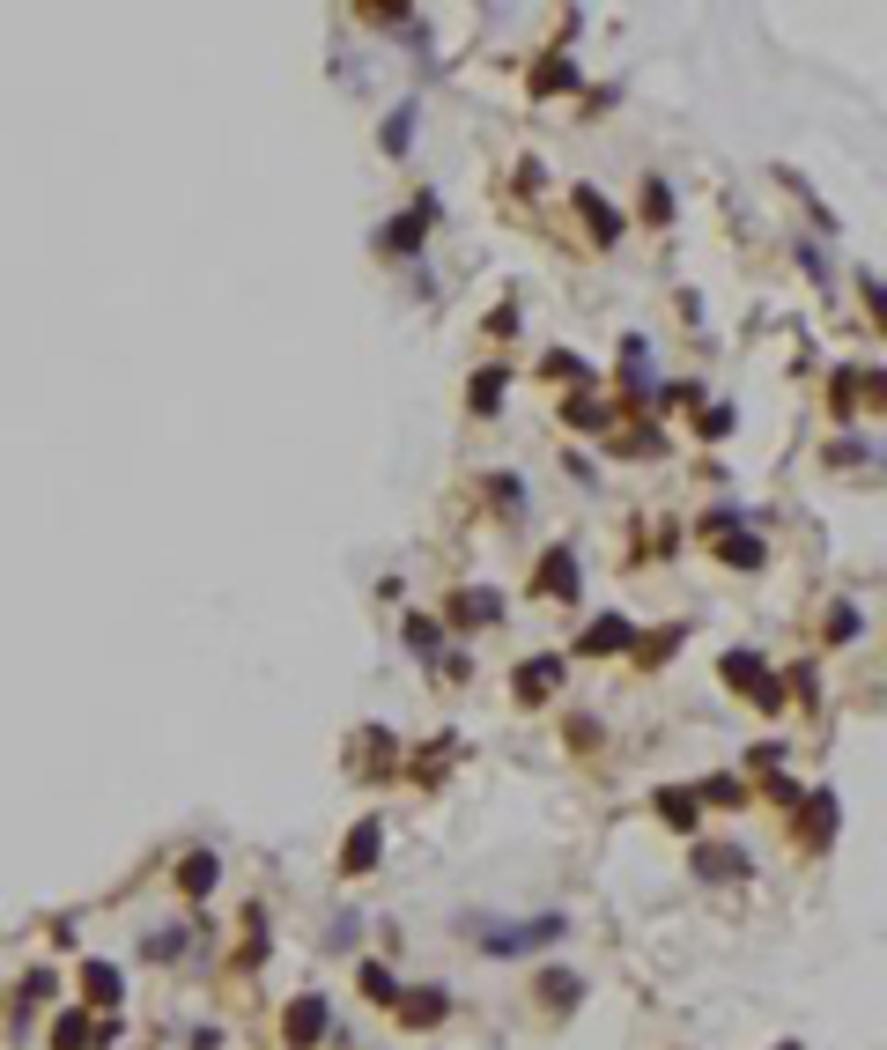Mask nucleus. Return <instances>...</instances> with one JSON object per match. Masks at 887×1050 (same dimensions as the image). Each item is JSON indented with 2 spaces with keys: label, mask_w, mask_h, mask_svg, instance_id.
I'll list each match as a JSON object with an SVG mask.
<instances>
[{
  "label": "nucleus",
  "mask_w": 887,
  "mask_h": 1050,
  "mask_svg": "<svg viewBox=\"0 0 887 1050\" xmlns=\"http://www.w3.org/2000/svg\"><path fill=\"white\" fill-rule=\"evenodd\" d=\"M562 932H570V917L547 910V917H525V925H511V932H488L481 947H488V954H525V947H555Z\"/></svg>",
  "instance_id": "f257e3e1"
},
{
  "label": "nucleus",
  "mask_w": 887,
  "mask_h": 1050,
  "mask_svg": "<svg viewBox=\"0 0 887 1050\" xmlns=\"http://www.w3.org/2000/svg\"><path fill=\"white\" fill-rule=\"evenodd\" d=\"M725 681H732V688H747V696L762 703V710H777V703H784V688L769 681V666L754 659V651H725Z\"/></svg>",
  "instance_id": "f03ea898"
},
{
  "label": "nucleus",
  "mask_w": 887,
  "mask_h": 1050,
  "mask_svg": "<svg viewBox=\"0 0 887 1050\" xmlns=\"http://www.w3.org/2000/svg\"><path fill=\"white\" fill-rule=\"evenodd\" d=\"M318 1036H326V999L304 991V999H289V1014H281V1043H289V1050H311Z\"/></svg>",
  "instance_id": "7ed1b4c3"
},
{
  "label": "nucleus",
  "mask_w": 887,
  "mask_h": 1050,
  "mask_svg": "<svg viewBox=\"0 0 887 1050\" xmlns=\"http://www.w3.org/2000/svg\"><path fill=\"white\" fill-rule=\"evenodd\" d=\"M429 222H437V200H414V208L400 215V222H392V230H385V252H414V245H422V237H429Z\"/></svg>",
  "instance_id": "20e7f679"
},
{
  "label": "nucleus",
  "mask_w": 887,
  "mask_h": 1050,
  "mask_svg": "<svg viewBox=\"0 0 887 1050\" xmlns=\"http://www.w3.org/2000/svg\"><path fill=\"white\" fill-rule=\"evenodd\" d=\"M377 843H385V821H355L348 843H341V873H370L377 866Z\"/></svg>",
  "instance_id": "39448f33"
},
{
  "label": "nucleus",
  "mask_w": 887,
  "mask_h": 1050,
  "mask_svg": "<svg viewBox=\"0 0 887 1050\" xmlns=\"http://www.w3.org/2000/svg\"><path fill=\"white\" fill-rule=\"evenodd\" d=\"M451 622H459V629L503 622V592H451Z\"/></svg>",
  "instance_id": "423d86ee"
},
{
  "label": "nucleus",
  "mask_w": 887,
  "mask_h": 1050,
  "mask_svg": "<svg viewBox=\"0 0 887 1050\" xmlns=\"http://www.w3.org/2000/svg\"><path fill=\"white\" fill-rule=\"evenodd\" d=\"M555 681H562V659H555V651L518 666V696H525V703H547V696H555Z\"/></svg>",
  "instance_id": "0eeeda50"
},
{
  "label": "nucleus",
  "mask_w": 887,
  "mask_h": 1050,
  "mask_svg": "<svg viewBox=\"0 0 887 1050\" xmlns=\"http://www.w3.org/2000/svg\"><path fill=\"white\" fill-rule=\"evenodd\" d=\"M111 1028H89V1014H60V1028H52V1050H104Z\"/></svg>",
  "instance_id": "6e6552de"
},
{
  "label": "nucleus",
  "mask_w": 887,
  "mask_h": 1050,
  "mask_svg": "<svg viewBox=\"0 0 887 1050\" xmlns=\"http://www.w3.org/2000/svg\"><path fill=\"white\" fill-rule=\"evenodd\" d=\"M540 592H562V599L577 592V555L570 548H547L540 555Z\"/></svg>",
  "instance_id": "1a4fd4ad"
},
{
  "label": "nucleus",
  "mask_w": 887,
  "mask_h": 1050,
  "mask_svg": "<svg viewBox=\"0 0 887 1050\" xmlns=\"http://www.w3.org/2000/svg\"><path fill=\"white\" fill-rule=\"evenodd\" d=\"M629 622H621V614H599V622L592 629H584V651H629Z\"/></svg>",
  "instance_id": "9d476101"
},
{
  "label": "nucleus",
  "mask_w": 887,
  "mask_h": 1050,
  "mask_svg": "<svg viewBox=\"0 0 887 1050\" xmlns=\"http://www.w3.org/2000/svg\"><path fill=\"white\" fill-rule=\"evenodd\" d=\"M695 873H703V880H732V873H747V851H725V843H710V851H695Z\"/></svg>",
  "instance_id": "9b49d317"
},
{
  "label": "nucleus",
  "mask_w": 887,
  "mask_h": 1050,
  "mask_svg": "<svg viewBox=\"0 0 887 1050\" xmlns=\"http://www.w3.org/2000/svg\"><path fill=\"white\" fill-rule=\"evenodd\" d=\"M400 1014H407L414 1028H429V1021H444V1014H451V999H444V991H407V999H400Z\"/></svg>",
  "instance_id": "f8f14e48"
},
{
  "label": "nucleus",
  "mask_w": 887,
  "mask_h": 1050,
  "mask_svg": "<svg viewBox=\"0 0 887 1050\" xmlns=\"http://www.w3.org/2000/svg\"><path fill=\"white\" fill-rule=\"evenodd\" d=\"M363 999H377V1006H400L407 991H400V977H392L385 962H363Z\"/></svg>",
  "instance_id": "ddd939ff"
},
{
  "label": "nucleus",
  "mask_w": 887,
  "mask_h": 1050,
  "mask_svg": "<svg viewBox=\"0 0 887 1050\" xmlns=\"http://www.w3.org/2000/svg\"><path fill=\"white\" fill-rule=\"evenodd\" d=\"M806 836H814V843H828V836H836V799H828V792H814V799H806Z\"/></svg>",
  "instance_id": "4468645a"
},
{
  "label": "nucleus",
  "mask_w": 887,
  "mask_h": 1050,
  "mask_svg": "<svg viewBox=\"0 0 887 1050\" xmlns=\"http://www.w3.org/2000/svg\"><path fill=\"white\" fill-rule=\"evenodd\" d=\"M215 873H222V866H215V851H193L178 880H185V895H207V888H215Z\"/></svg>",
  "instance_id": "2eb2a0df"
},
{
  "label": "nucleus",
  "mask_w": 887,
  "mask_h": 1050,
  "mask_svg": "<svg viewBox=\"0 0 887 1050\" xmlns=\"http://www.w3.org/2000/svg\"><path fill=\"white\" fill-rule=\"evenodd\" d=\"M82 991H89L97 1006H111V999H119V969H111V962H89V969H82Z\"/></svg>",
  "instance_id": "dca6fc26"
},
{
  "label": "nucleus",
  "mask_w": 887,
  "mask_h": 1050,
  "mask_svg": "<svg viewBox=\"0 0 887 1050\" xmlns=\"http://www.w3.org/2000/svg\"><path fill=\"white\" fill-rule=\"evenodd\" d=\"M577 208L592 215V230H599V237H614V230H621V222H614V208H607V200L592 193V185H577Z\"/></svg>",
  "instance_id": "f3484780"
},
{
  "label": "nucleus",
  "mask_w": 887,
  "mask_h": 1050,
  "mask_svg": "<svg viewBox=\"0 0 887 1050\" xmlns=\"http://www.w3.org/2000/svg\"><path fill=\"white\" fill-rule=\"evenodd\" d=\"M540 999H547V1006H577V977H562V969H540Z\"/></svg>",
  "instance_id": "a211bd4d"
},
{
  "label": "nucleus",
  "mask_w": 887,
  "mask_h": 1050,
  "mask_svg": "<svg viewBox=\"0 0 887 1050\" xmlns=\"http://www.w3.org/2000/svg\"><path fill=\"white\" fill-rule=\"evenodd\" d=\"M651 806H658V814L673 821V829H688V821H695V792H658Z\"/></svg>",
  "instance_id": "6ab92c4d"
},
{
  "label": "nucleus",
  "mask_w": 887,
  "mask_h": 1050,
  "mask_svg": "<svg viewBox=\"0 0 887 1050\" xmlns=\"http://www.w3.org/2000/svg\"><path fill=\"white\" fill-rule=\"evenodd\" d=\"M496 400H503V370H481L474 378V415H496Z\"/></svg>",
  "instance_id": "aec40b11"
},
{
  "label": "nucleus",
  "mask_w": 887,
  "mask_h": 1050,
  "mask_svg": "<svg viewBox=\"0 0 887 1050\" xmlns=\"http://www.w3.org/2000/svg\"><path fill=\"white\" fill-rule=\"evenodd\" d=\"M725 562H732V570H754V562H762V540H754V533L725 540Z\"/></svg>",
  "instance_id": "412c9836"
},
{
  "label": "nucleus",
  "mask_w": 887,
  "mask_h": 1050,
  "mask_svg": "<svg viewBox=\"0 0 887 1050\" xmlns=\"http://www.w3.org/2000/svg\"><path fill=\"white\" fill-rule=\"evenodd\" d=\"M644 222H673V193H666V185H644Z\"/></svg>",
  "instance_id": "4be33fe9"
},
{
  "label": "nucleus",
  "mask_w": 887,
  "mask_h": 1050,
  "mask_svg": "<svg viewBox=\"0 0 887 1050\" xmlns=\"http://www.w3.org/2000/svg\"><path fill=\"white\" fill-rule=\"evenodd\" d=\"M858 629H865V622H858V607H836V614H828V644H851Z\"/></svg>",
  "instance_id": "5701e85b"
},
{
  "label": "nucleus",
  "mask_w": 887,
  "mask_h": 1050,
  "mask_svg": "<svg viewBox=\"0 0 887 1050\" xmlns=\"http://www.w3.org/2000/svg\"><path fill=\"white\" fill-rule=\"evenodd\" d=\"M555 82H570V60H562V52H555V60H540V74H533V89H540V97H547Z\"/></svg>",
  "instance_id": "b1692460"
},
{
  "label": "nucleus",
  "mask_w": 887,
  "mask_h": 1050,
  "mask_svg": "<svg viewBox=\"0 0 887 1050\" xmlns=\"http://www.w3.org/2000/svg\"><path fill=\"white\" fill-rule=\"evenodd\" d=\"M562 415H570L577 429H599V422H607V407H599V400H570V407H562Z\"/></svg>",
  "instance_id": "393cba45"
},
{
  "label": "nucleus",
  "mask_w": 887,
  "mask_h": 1050,
  "mask_svg": "<svg viewBox=\"0 0 887 1050\" xmlns=\"http://www.w3.org/2000/svg\"><path fill=\"white\" fill-rule=\"evenodd\" d=\"M407 134H414V104H400V111H392V126H385L392 148H407Z\"/></svg>",
  "instance_id": "a878e982"
},
{
  "label": "nucleus",
  "mask_w": 887,
  "mask_h": 1050,
  "mask_svg": "<svg viewBox=\"0 0 887 1050\" xmlns=\"http://www.w3.org/2000/svg\"><path fill=\"white\" fill-rule=\"evenodd\" d=\"M858 289H865V304H873V318H880V333H887V289H880V281H873V274H858Z\"/></svg>",
  "instance_id": "bb28decb"
},
{
  "label": "nucleus",
  "mask_w": 887,
  "mask_h": 1050,
  "mask_svg": "<svg viewBox=\"0 0 887 1050\" xmlns=\"http://www.w3.org/2000/svg\"><path fill=\"white\" fill-rule=\"evenodd\" d=\"M547 378H584V363H577V355H562V348H555V355H547Z\"/></svg>",
  "instance_id": "cd10ccee"
}]
</instances>
